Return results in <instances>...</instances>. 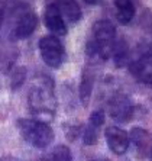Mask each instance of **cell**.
I'll return each instance as SVG.
<instances>
[{
    "label": "cell",
    "instance_id": "1",
    "mask_svg": "<svg viewBox=\"0 0 152 161\" xmlns=\"http://www.w3.org/2000/svg\"><path fill=\"white\" fill-rule=\"evenodd\" d=\"M29 109L32 115L35 116V120L48 124L52 120L55 113L57 102L54 96V86L49 79H44L41 84L34 86L29 90Z\"/></svg>",
    "mask_w": 152,
    "mask_h": 161
},
{
    "label": "cell",
    "instance_id": "2",
    "mask_svg": "<svg viewBox=\"0 0 152 161\" xmlns=\"http://www.w3.org/2000/svg\"><path fill=\"white\" fill-rule=\"evenodd\" d=\"M115 38L116 29L110 20L104 19V20L96 22L93 26V38L91 41L87 42V55H99L104 60L111 57L113 47H115Z\"/></svg>",
    "mask_w": 152,
    "mask_h": 161
},
{
    "label": "cell",
    "instance_id": "3",
    "mask_svg": "<svg viewBox=\"0 0 152 161\" xmlns=\"http://www.w3.org/2000/svg\"><path fill=\"white\" fill-rule=\"evenodd\" d=\"M18 129L26 142L36 148H46L54 139V131L51 126L35 119H19Z\"/></svg>",
    "mask_w": 152,
    "mask_h": 161
},
{
    "label": "cell",
    "instance_id": "4",
    "mask_svg": "<svg viewBox=\"0 0 152 161\" xmlns=\"http://www.w3.org/2000/svg\"><path fill=\"white\" fill-rule=\"evenodd\" d=\"M39 51L44 63L52 68H58L64 61V47L57 36L48 35L39 41Z\"/></svg>",
    "mask_w": 152,
    "mask_h": 161
},
{
    "label": "cell",
    "instance_id": "5",
    "mask_svg": "<svg viewBox=\"0 0 152 161\" xmlns=\"http://www.w3.org/2000/svg\"><path fill=\"white\" fill-rule=\"evenodd\" d=\"M109 113L116 122L125 124L133 116V105L128 96L117 93L109 100Z\"/></svg>",
    "mask_w": 152,
    "mask_h": 161
},
{
    "label": "cell",
    "instance_id": "6",
    "mask_svg": "<svg viewBox=\"0 0 152 161\" xmlns=\"http://www.w3.org/2000/svg\"><path fill=\"white\" fill-rule=\"evenodd\" d=\"M104 136H106V141H107V145L111 150V153L122 155L128 151L129 135L126 134V131L120 129L119 126H107L106 132H104Z\"/></svg>",
    "mask_w": 152,
    "mask_h": 161
},
{
    "label": "cell",
    "instance_id": "7",
    "mask_svg": "<svg viewBox=\"0 0 152 161\" xmlns=\"http://www.w3.org/2000/svg\"><path fill=\"white\" fill-rule=\"evenodd\" d=\"M44 20L46 28L51 31L52 34H57V35L67 34V26H65V22H64V19L61 16V13H59L57 4L46 6L44 13Z\"/></svg>",
    "mask_w": 152,
    "mask_h": 161
},
{
    "label": "cell",
    "instance_id": "8",
    "mask_svg": "<svg viewBox=\"0 0 152 161\" xmlns=\"http://www.w3.org/2000/svg\"><path fill=\"white\" fill-rule=\"evenodd\" d=\"M38 23V18L34 12H25L20 18L18 19V22L15 25V36L19 39L28 38L32 32L35 31Z\"/></svg>",
    "mask_w": 152,
    "mask_h": 161
},
{
    "label": "cell",
    "instance_id": "9",
    "mask_svg": "<svg viewBox=\"0 0 152 161\" xmlns=\"http://www.w3.org/2000/svg\"><path fill=\"white\" fill-rule=\"evenodd\" d=\"M55 4L64 20L75 23L81 19V9L75 0H58Z\"/></svg>",
    "mask_w": 152,
    "mask_h": 161
},
{
    "label": "cell",
    "instance_id": "10",
    "mask_svg": "<svg viewBox=\"0 0 152 161\" xmlns=\"http://www.w3.org/2000/svg\"><path fill=\"white\" fill-rule=\"evenodd\" d=\"M115 6L117 20L122 25H128L135 16V8L132 0H115Z\"/></svg>",
    "mask_w": 152,
    "mask_h": 161
},
{
    "label": "cell",
    "instance_id": "11",
    "mask_svg": "<svg viewBox=\"0 0 152 161\" xmlns=\"http://www.w3.org/2000/svg\"><path fill=\"white\" fill-rule=\"evenodd\" d=\"M129 139H132V142L138 148V151L141 154H145V151L148 150L149 145V134L142 128H133L130 131Z\"/></svg>",
    "mask_w": 152,
    "mask_h": 161
},
{
    "label": "cell",
    "instance_id": "12",
    "mask_svg": "<svg viewBox=\"0 0 152 161\" xmlns=\"http://www.w3.org/2000/svg\"><path fill=\"white\" fill-rule=\"evenodd\" d=\"M111 55H113V58H115L116 67L122 68L123 65H126L128 58H129V49H128V44L125 42V39H120V41L115 42Z\"/></svg>",
    "mask_w": 152,
    "mask_h": 161
},
{
    "label": "cell",
    "instance_id": "13",
    "mask_svg": "<svg viewBox=\"0 0 152 161\" xmlns=\"http://www.w3.org/2000/svg\"><path fill=\"white\" fill-rule=\"evenodd\" d=\"M93 83H94V77L90 73L84 71L83 73V79H81V84H80V97H81L83 105H87L91 97V90H93Z\"/></svg>",
    "mask_w": 152,
    "mask_h": 161
},
{
    "label": "cell",
    "instance_id": "14",
    "mask_svg": "<svg viewBox=\"0 0 152 161\" xmlns=\"http://www.w3.org/2000/svg\"><path fill=\"white\" fill-rule=\"evenodd\" d=\"M71 160H73V155H71L70 148L65 145H57L49 153L48 158L45 161H71Z\"/></svg>",
    "mask_w": 152,
    "mask_h": 161
},
{
    "label": "cell",
    "instance_id": "15",
    "mask_svg": "<svg viewBox=\"0 0 152 161\" xmlns=\"http://www.w3.org/2000/svg\"><path fill=\"white\" fill-rule=\"evenodd\" d=\"M25 77H26V70L25 68H16L15 71L12 73V80H10V87L13 90L19 89V87L23 84L25 81Z\"/></svg>",
    "mask_w": 152,
    "mask_h": 161
},
{
    "label": "cell",
    "instance_id": "16",
    "mask_svg": "<svg viewBox=\"0 0 152 161\" xmlns=\"http://www.w3.org/2000/svg\"><path fill=\"white\" fill-rule=\"evenodd\" d=\"M97 136H99V129L91 125L85 128V132H84V144L85 145H94L97 142Z\"/></svg>",
    "mask_w": 152,
    "mask_h": 161
},
{
    "label": "cell",
    "instance_id": "17",
    "mask_svg": "<svg viewBox=\"0 0 152 161\" xmlns=\"http://www.w3.org/2000/svg\"><path fill=\"white\" fill-rule=\"evenodd\" d=\"M103 124H104V112L101 110V109L94 110V112L91 113V116H90V124L89 125H91V126H94V128L99 129Z\"/></svg>",
    "mask_w": 152,
    "mask_h": 161
},
{
    "label": "cell",
    "instance_id": "18",
    "mask_svg": "<svg viewBox=\"0 0 152 161\" xmlns=\"http://www.w3.org/2000/svg\"><path fill=\"white\" fill-rule=\"evenodd\" d=\"M4 12H6V4L4 2H0V28H2V22L4 18Z\"/></svg>",
    "mask_w": 152,
    "mask_h": 161
},
{
    "label": "cell",
    "instance_id": "19",
    "mask_svg": "<svg viewBox=\"0 0 152 161\" xmlns=\"http://www.w3.org/2000/svg\"><path fill=\"white\" fill-rule=\"evenodd\" d=\"M0 161H16L13 157H0Z\"/></svg>",
    "mask_w": 152,
    "mask_h": 161
},
{
    "label": "cell",
    "instance_id": "20",
    "mask_svg": "<svg viewBox=\"0 0 152 161\" xmlns=\"http://www.w3.org/2000/svg\"><path fill=\"white\" fill-rule=\"evenodd\" d=\"M84 2H85L87 4H97L99 2H100V0H84Z\"/></svg>",
    "mask_w": 152,
    "mask_h": 161
},
{
    "label": "cell",
    "instance_id": "21",
    "mask_svg": "<svg viewBox=\"0 0 152 161\" xmlns=\"http://www.w3.org/2000/svg\"><path fill=\"white\" fill-rule=\"evenodd\" d=\"M91 161H110L107 158H96V160H91Z\"/></svg>",
    "mask_w": 152,
    "mask_h": 161
},
{
    "label": "cell",
    "instance_id": "22",
    "mask_svg": "<svg viewBox=\"0 0 152 161\" xmlns=\"http://www.w3.org/2000/svg\"><path fill=\"white\" fill-rule=\"evenodd\" d=\"M149 157H151V161H152V147H151V153H149Z\"/></svg>",
    "mask_w": 152,
    "mask_h": 161
}]
</instances>
